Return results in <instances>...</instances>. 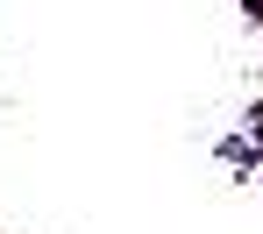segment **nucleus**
<instances>
[]
</instances>
